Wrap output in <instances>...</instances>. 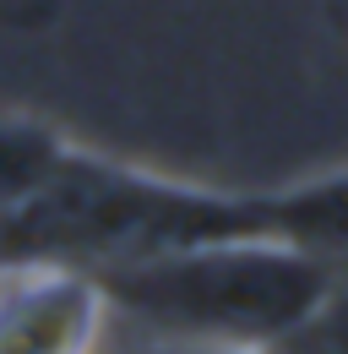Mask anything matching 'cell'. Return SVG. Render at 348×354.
I'll list each match as a JSON object with an SVG mask.
<instances>
[{
	"label": "cell",
	"mask_w": 348,
	"mask_h": 354,
	"mask_svg": "<svg viewBox=\"0 0 348 354\" xmlns=\"http://www.w3.org/2000/svg\"><path fill=\"white\" fill-rule=\"evenodd\" d=\"M115 354H272V349H223V344H158V338H136Z\"/></svg>",
	"instance_id": "8992f818"
},
{
	"label": "cell",
	"mask_w": 348,
	"mask_h": 354,
	"mask_svg": "<svg viewBox=\"0 0 348 354\" xmlns=\"http://www.w3.org/2000/svg\"><path fill=\"white\" fill-rule=\"evenodd\" d=\"M109 306L98 278L60 262L0 267V354H98Z\"/></svg>",
	"instance_id": "7a4b0ae2"
},
{
	"label": "cell",
	"mask_w": 348,
	"mask_h": 354,
	"mask_svg": "<svg viewBox=\"0 0 348 354\" xmlns=\"http://www.w3.org/2000/svg\"><path fill=\"white\" fill-rule=\"evenodd\" d=\"M272 354H348V272L332 278V289L272 344Z\"/></svg>",
	"instance_id": "5b68a950"
},
{
	"label": "cell",
	"mask_w": 348,
	"mask_h": 354,
	"mask_svg": "<svg viewBox=\"0 0 348 354\" xmlns=\"http://www.w3.org/2000/svg\"><path fill=\"white\" fill-rule=\"evenodd\" d=\"M66 153L71 142L55 126H44L33 115H0V213L33 202Z\"/></svg>",
	"instance_id": "277c9868"
},
{
	"label": "cell",
	"mask_w": 348,
	"mask_h": 354,
	"mask_svg": "<svg viewBox=\"0 0 348 354\" xmlns=\"http://www.w3.org/2000/svg\"><path fill=\"white\" fill-rule=\"evenodd\" d=\"M93 278L109 327L126 322L158 344L272 349L332 289L338 267L278 240H213L98 267Z\"/></svg>",
	"instance_id": "6da1fadb"
},
{
	"label": "cell",
	"mask_w": 348,
	"mask_h": 354,
	"mask_svg": "<svg viewBox=\"0 0 348 354\" xmlns=\"http://www.w3.org/2000/svg\"><path fill=\"white\" fill-rule=\"evenodd\" d=\"M261 196V240L294 245L316 262L348 272V169L300 180L283 191H256Z\"/></svg>",
	"instance_id": "3957f363"
}]
</instances>
